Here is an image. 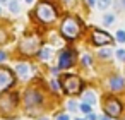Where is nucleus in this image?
Segmentation results:
<instances>
[{
  "label": "nucleus",
  "mask_w": 125,
  "mask_h": 120,
  "mask_svg": "<svg viewBox=\"0 0 125 120\" xmlns=\"http://www.w3.org/2000/svg\"><path fill=\"white\" fill-rule=\"evenodd\" d=\"M21 48H22V52L29 53V50H34V48H36V40H34V38H33V40H26Z\"/></svg>",
  "instance_id": "obj_10"
},
{
  "label": "nucleus",
  "mask_w": 125,
  "mask_h": 120,
  "mask_svg": "<svg viewBox=\"0 0 125 120\" xmlns=\"http://www.w3.org/2000/svg\"><path fill=\"white\" fill-rule=\"evenodd\" d=\"M98 7L101 9V11H104V9H108L110 7V4H111V0H98Z\"/></svg>",
  "instance_id": "obj_15"
},
{
  "label": "nucleus",
  "mask_w": 125,
  "mask_h": 120,
  "mask_svg": "<svg viewBox=\"0 0 125 120\" xmlns=\"http://www.w3.org/2000/svg\"><path fill=\"white\" fill-rule=\"evenodd\" d=\"M50 57H52V48L45 46V48L40 50V58H41V60H48Z\"/></svg>",
  "instance_id": "obj_13"
},
{
  "label": "nucleus",
  "mask_w": 125,
  "mask_h": 120,
  "mask_svg": "<svg viewBox=\"0 0 125 120\" xmlns=\"http://www.w3.org/2000/svg\"><path fill=\"white\" fill-rule=\"evenodd\" d=\"M72 62H74V53H72L70 50H63V52L60 53L58 67H60V69H67V67L72 65Z\"/></svg>",
  "instance_id": "obj_6"
},
{
  "label": "nucleus",
  "mask_w": 125,
  "mask_h": 120,
  "mask_svg": "<svg viewBox=\"0 0 125 120\" xmlns=\"http://www.w3.org/2000/svg\"><path fill=\"white\" fill-rule=\"evenodd\" d=\"M111 52H113V50H110V48H101V50H99V57L108 58V57H111Z\"/></svg>",
  "instance_id": "obj_16"
},
{
  "label": "nucleus",
  "mask_w": 125,
  "mask_h": 120,
  "mask_svg": "<svg viewBox=\"0 0 125 120\" xmlns=\"http://www.w3.org/2000/svg\"><path fill=\"white\" fill-rule=\"evenodd\" d=\"M67 108H69L70 111H75L79 106H77V103H75V101H69V103H67Z\"/></svg>",
  "instance_id": "obj_19"
},
{
  "label": "nucleus",
  "mask_w": 125,
  "mask_h": 120,
  "mask_svg": "<svg viewBox=\"0 0 125 120\" xmlns=\"http://www.w3.org/2000/svg\"><path fill=\"white\" fill-rule=\"evenodd\" d=\"M52 87H53L55 91H58V89H60V84H58V82H57V81L53 79V81H52Z\"/></svg>",
  "instance_id": "obj_23"
},
{
  "label": "nucleus",
  "mask_w": 125,
  "mask_h": 120,
  "mask_svg": "<svg viewBox=\"0 0 125 120\" xmlns=\"http://www.w3.org/2000/svg\"><path fill=\"white\" fill-rule=\"evenodd\" d=\"M116 57H118L120 60H125V50H122V48L116 50Z\"/></svg>",
  "instance_id": "obj_21"
},
{
  "label": "nucleus",
  "mask_w": 125,
  "mask_h": 120,
  "mask_svg": "<svg viewBox=\"0 0 125 120\" xmlns=\"http://www.w3.org/2000/svg\"><path fill=\"white\" fill-rule=\"evenodd\" d=\"M0 2H4V4H5V0H0Z\"/></svg>",
  "instance_id": "obj_31"
},
{
  "label": "nucleus",
  "mask_w": 125,
  "mask_h": 120,
  "mask_svg": "<svg viewBox=\"0 0 125 120\" xmlns=\"http://www.w3.org/2000/svg\"><path fill=\"white\" fill-rule=\"evenodd\" d=\"M14 84V76L9 69H0V93Z\"/></svg>",
  "instance_id": "obj_4"
},
{
  "label": "nucleus",
  "mask_w": 125,
  "mask_h": 120,
  "mask_svg": "<svg viewBox=\"0 0 125 120\" xmlns=\"http://www.w3.org/2000/svg\"><path fill=\"white\" fill-rule=\"evenodd\" d=\"M79 108H81V111H84V113H87V115L91 113V105H87V103H82Z\"/></svg>",
  "instance_id": "obj_18"
},
{
  "label": "nucleus",
  "mask_w": 125,
  "mask_h": 120,
  "mask_svg": "<svg viewBox=\"0 0 125 120\" xmlns=\"http://www.w3.org/2000/svg\"><path fill=\"white\" fill-rule=\"evenodd\" d=\"M26 2H28V4H31V2H33V0H26Z\"/></svg>",
  "instance_id": "obj_29"
},
{
  "label": "nucleus",
  "mask_w": 125,
  "mask_h": 120,
  "mask_svg": "<svg viewBox=\"0 0 125 120\" xmlns=\"http://www.w3.org/2000/svg\"><path fill=\"white\" fill-rule=\"evenodd\" d=\"M36 14H38V17H40L41 21H45V22H50V21L55 19V11H53V7H52L50 4H40Z\"/></svg>",
  "instance_id": "obj_3"
},
{
  "label": "nucleus",
  "mask_w": 125,
  "mask_h": 120,
  "mask_svg": "<svg viewBox=\"0 0 125 120\" xmlns=\"http://www.w3.org/2000/svg\"><path fill=\"white\" fill-rule=\"evenodd\" d=\"M9 9H10V12L17 14V12L21 11V7H19V2H17V0H14V2H10V4H9Z\"/></svg>",
  "instance_id": "obj_14"
},
{
  "label": "nucleus",
  "mask_w": 125,
  "mask_h": 120,
  "mask_svg": "<svg viewBox=\"0 0 125 120\" xmlns=\"http://www.w3.org/2000/svg\"><path fill=\"white\" fill-rule=\"evenodd\" d=\"M110 86H111V89H122L123 87V79L122 77H111L110 79Z\"/></svg>",
  "instance_id": "obj_11"
},
{
  "label": "nucleus",
  "mask_w": 125,
  "mask_h": 120,
  "mask_svg": "<svg viewBox=\"0 0 125 120\" xmlns=\"http://www.w3.org/2000/svg\"><path fill=\"white\" fill-rule=\"evenodd\" d=\"M0 12H2V11H0Z\"/></svg>",
  "instance_id": "obj_33"
},
{
  "label": "nucleus",
  "mask_w": 125,
  "mask_h": 120,
  "mask_svg": "<svg viewBox=\"0 0 125 120\" xmlns=\"http://www.w3.org/2000/svg\"><path fill=\"white\" fill-rule=\"evenodd\" d=\"M116 40H118L120 43H123V41H125V31H118V33H116Z\"/></svg>",
  "instance_id": "obj_20"
},
{
  "label": "nucleus",
  "mask_w": 125,
  "mask_h": 120,
  "mask_svg": "<svg viewBox=\"0 0 125 120\" xmlns=\"http://www.w3.org/2000/svg\"><path fill=\"white\" fill-rule=\"evenodd\" d=\"M113 22H115V16H113V14L104 16V24H106V26H111Z\"/></svg>",
  "instance_id": "obj_17"
},
{
  "label": "nucleus",
  "mask_w": 125,
  "mask_h": 120,
  "mask_svg": "<svg viewBox=\"0 0 125 120\" xmlns=\"http://www.w3.org/2000/svg\"><path fill=\"white\" fill-rule=\"evenodd\" d=\"M55 120H69V117H67V115H57Z\"/></svg>",
  "instance_id": "obj_24"
},
{
  "label": "nucleus",
  "mask_w": 125,
  "mask_h": 120,
  "mask_svg": "<svg viewBox=\"0 0 125 120\" xmlns=\"http://www.w3.org/2000/svg\"><path fill=\"white\" fill-rule=\"evenodd\" d=\"M62 87H63V91L69 93V94L79 93V91H81V79L75 77V76H63V79H62Z\"/></svg>",
  "instance_id": "obj_2"
},
{
  "label": "nucleus",
  "mask_w": 125,
  "mask_h": 120,
  "mask_svg": "<svg viewBox=\"0 0 125 120\" xmlns=\"http://www.w3.org/2000/svg\"><path fill=\"white\" fill-rule=\"evenodd\" d=\"M75 120H82V118H75Z\"/></svg>",
  "instance_id": "obj_32"
},
{
  "label": "nucleus",
  "mask_w": 125,
  "mask_h": 120,
  "mask_svg": "<svg viewBox=\"0 0 125 120\" xmlns=\"http://www.w3.org/2000/svg\"><path fill=\"white\" fill-rule=\"evenodd\" d=\"M40 101H41V98H40L38 93H34V91H28V93H26V105H28V106H29V105H31V106H33V105H38Z\"/></svg>",
  "instance_id": "obj_8"
},
{
  "label": "nucleus",
  "mask_w": 125,
  "mask_h": 120,
  "mask_svg": "<svg viewBox=\"0 0 125 120\" xmlns=\"http://www.w3.org/2000/svg\"><path fill=\"white\" fill-rule=\"evenodd\" d=\"M5 58H7V55H5V53H4V52H0V62H4V60H5Z\"/></svg>",
  "instance_id": "obj_26"
},
{
  "label": "nucleus",
  "mask_w": 125,
  "mask_h": 120,
  "mask_svg": "<svg viewBox=\"0 0 125 120\" xmlns=\"http://www.w3.org/2000/svg\"><path fill=\"white\" fill-rule=\"evenodd\" d=\"M82 99H84V103H87V105H91V106L96 103V96H94L91 91H86V93L82 94Z\"/></svg>",
  "instance_id": "obj_12"
},
{
  "label": "nucleus",
  "mask_w": 125,
  "mask_h": 120,
  "mask_svg": "<svg viewBox=\"0 0 125 120\" xmlns=\"http://www.w3.org/2000/svg\"><path fill=\"white\" fill-rule=\"evenodd\" d=\"M40 120H48V118H46V117H43V118H40Z\"/></svg>",
  "instance_id": "obj_28"
},
{
  "label": "nucleus",
  "mask_w": 125,
  "mask_h": 120,
  "mask_svg": "<svg viewBox=\"0 0 125 120\" xmlns=\"http://www.w3.org/2000/svg\"><path fill=\"white\" fill-rule=\"evenodd\" d=\"M62 34L65 38H69V40H74L79 34V24H77V21L72 19V17H67L63 21V24H62Z\"/></svg>",
  "instance_id": "obj_1"
},
{
  "label": "nucleus",
  "mask_w": 125,
  "mask_h": 120,
  "mask_svg": "<svg viewBox=\"0 0 125 120\" xmlns=\"http://www.w3.org/2000/svg\"><path fill=\"white\" fill-rule=\"evenodd\" d=\"M87 2H89V5H94V4H96V0H87Z\"/></svg>",
  "instance_id": "obj_27"
},
{
  "label": "nucleus",
  "mask_w": 125,
  "mask_h": 120,
  "mask_svg": "<svg viewBox=\"0 0 125 120\" xmlns=\"http://www.w3.org/2000/svg\"><path fill=\"white\" fill-rule=\"evenodd\" d=\"M16 72H17V76H19V77L26 79V77H28V74H29V67H28L26 64H17Z\"/></svg>",
  "instance_id": "obj_9"
},
{
  "label": "nucleus",
  "mask_w": 125,
  "mask_h": 120,
  "mask_svg": "<svg viewBox=\"0 0 125 120\" xmlns=\"http://www.w3.org/2000/svg\"><path fill=\"white\" fill-rule=\"evenodd\" d=\"M82 64H84V65H89V64H91V57H89V55H84V57H82Z\"/></svg>",
  "instance_id": "obj_22"
},
{
  "label": "nucleus",
  "mask_w": 125,
  "mask_h": 120,
  "mask_svg": "<svg viewBox=\"0 0 125 120\" xmlns=\"http://www.w3.org/2000/svg\"><path fill=\"white\" fill-rule=\"evenodd\" d=\"M93 41H94L96 45H106V43L111 41V36H110L108 33H103V31H94Z\"/></svg>",
  "instance_id": "obj_7"
},
{
  "label": "nucleus",
  "mask_w": 125,
  "mask_h": 120,
  "mask_svg": "<svg viewBox=\"0 0 125 120\" xmlns=\"http://www.w3.org/2000/svg\"><path fill=\"white\" fill-rule=\"evenodd\" d=\"M122 2H123V7H125V0H122Z\"/></svg>",
  "instance_id": "obj_30"
},
{
  "label": "nucleus",
  "mask_w": 125,
  "mask_h": 120,
  "mask_svg": "<svg viewBox=\"0 0 125 120\" xmlns=\"http://www.w3.org/2000/svg\"><path fill=\"white\" fill-rule=\"evenodd\" d=\"M104 111H106L110 117H118L120 111H122V105H120L116 99H108L106 105H104Z\"/></svg>",
  "instance_id": "obj_5"
},
{
  "label": "nucleus",
  "mask_w": 125,
  "mask_h": 120,
  "mask_svg": "<svg viewBox=\"0 0 125 120\" xmlns=\"http://www.w3.org/2000/svg\"><path fill=\"white\" fill-rule=\"evenodd\" d=\"M96 118H98V117H96L94 113H89V115H87V120H96Z\"/></svg>",
  "instance_id": "obj_25"
}]
</instances>
